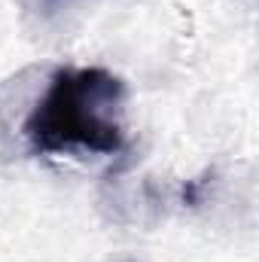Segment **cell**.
<instances>
[{
	"label": "cell",
	"instance_id": "obj_1",
	"mask_svg": "<svg viewBox=\"0 0 259 262\" xmlns=\"http://www.w3.org/2000/svg\"><path fill=\"white\" fill-rule=\"evenodd\" d=\"M125 82L104 67H61L52 73L43 98L25 119V137L34 152H119Z\"/></svg>",
	"mask_w": 259,
	"mask_h": 262
}]
</instances>
